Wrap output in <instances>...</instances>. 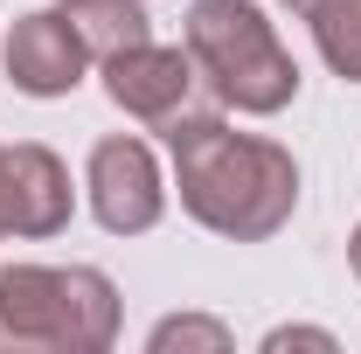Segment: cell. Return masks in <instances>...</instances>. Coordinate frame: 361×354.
<instances>
[{
    "mask_svg": "<svg viewBox=\"0 0 361 354\" xmlns=\"http://www.w3.org/2000/svg\"><path fill=\"white\" fill-rule=\"evenodd\" d=\"M174 146L180 209L229 243H264L299 209V160L257 133H229L216 111H174L167 118Z\"/></svg>",
    "mask_w": 361,
    "mask_h": 354,
    "instance_id": "1",
    "label": "cell"
},
{
    "mask_svg": "<svg viewBox=\"0 0 361 354\" xmlns=\"http://www.w3.org/2000/svg\"><path fill=\"white\" fill-rule=\"evenodd\" d=\"M118 341V285L97 264H7L0 271V348L104 354Z\"/></svg>",
    "mask_w": 361,
    "mask_h": 354,
    "instance_id": "2",
    "label": "cell"
},
{
    "mask_svg": "<svg viewBox=\"0 0 361 354\" xmlns=\"http://www.w3.org/2000/svg\"><path fill=\"white\" fill-rule=\"evenodd\" d=\"M188 56L216 84V97L250 118H271L299 97V63L278 42V28L264 21L257 0H195L188 7Z\"/></svg>",
    "mask_w": 361,
    "mask_h": 354,
    "instance_id": "3",
    "label": "cell"
},
{
    "mask_svg": "<svg viewBox=\"0 0 361 354\" xmlns=\"http://www.w3.org/2000/svg\"><path fill=\"white\" fill-rule=\"evenodd\" d=\"M167 209V188L153 167V146L146 139H97L90 146V216L104 222L111 236H146Z\"/></svg>",
    "mask_w": 361,
    "mask_h": 354,
    "instance_id": "4",
    "label": "cell"
},
{
    "mask_svg": "<svg viewBox=\"0 0 361 354\" xmlns=\"http://www.w3.org/2000/svg\"><path fill=\"white\" fill-rule=\"evenodd\" d=\"M7 77H14V90H28V97H70V90L84 84V63L90 49L77 42V28L56 14V7H42V14H21L14 28H7Z\"/></svg>",
    "mask_w": 361,
    "mask_h": 354,
    "instance_id": "5",
    "label": "cell"
},
{
    "mask_svg": "<svg viewBox=\"0 0 361 354\" xmlns=\"http://www.w3.org/2000/svg\"><path fill=\"white\" fill-rule=\"evenodd\" d=\"M104 90L118 111L167 126L174 111H188V90H195V56L188 49H160V42H133L118 56H104Z\"/></svg>",
    "mask_w": 361,
    "mask_h": 354,
    "instance_id": "6",
    "label": "cell"
},
{
    "mask_svg": "<svg viewBox=\"0 0 361 354\" xmlns=\"http://www.w3.org/2000/svg\"><path fill=\"white\" fill-rule=\"evenodd\" d=\"M0 195L14 236H63L70 229V174L49 146H0Z\"/></svg>",
    "mask_w": 361,
    "mask_h": 354,
    "instance_id": "7",
    "label": "cell"
},
{
    "mask_svg": "<svg viewBox=\"0 0 361 354\" xmlns=\"http://www.w3.org/2000/svg\"><path fill=\"white\" fill-rule=\"evenodd\" d=\"M56 14L77 28V42L104 63V56H118V49L133 42H153L146 28H153V14H146V0H56Z\"/></svg>",
    "mask_w": 361,
    "mask_h": 354,
    "instance_id": "8",
    "label": "cell"
},
{
    "mask_svg": "<svg viewBox=\"0 0 361 354\" xmlns=\"http://www.w3.org/2000/svg\"><path fill=\"white\" fill-rule=\"evenodd\" d=\"M306 21H313V42L326 56V70L361 84V0H319Z\"/></svg>",
    "mask_w": 361,
    "mask_h": 354,
    "instance_id": "9",
    "label": "cell"
},
{
    "mask_svg": "<svg viewBox=\"0 0 361 354\" xmlns=\"http://www.w3.org/2000/svg\"><path fill=\"white\" fill-rule=\"evenodd\" d=\"M146 348H153V354H174V348H209V354H223V348H229V326H223V319H195V312H188V319H160Z\"/></svg>",
    "mask_w": 361,
    "mask_h": 354,
    "instance_id": "10",
    "label": "cell"
},
{
    "mask_svg": "<svg viewBox=\"0 0 361 354\" xmlns=\"http://www.w3.org/2000/svg\"><path fill=\"white\" fill-rule=\"evenodd\" d=\"M264 348H271V354H285V348H319V354H334V334H319V326H278V334H264Z\"/></svg>",
    "mask_w": 361,
    "mask_h": 354,
    "instance_id": "11",
    "label": "cell"
},
{
    "mask_svg": "<svg viewBox=\"0 0 361 354\" xmlns=\"http://www.w3.org/2000/svg\"><path fill=\"white\" fill-rule=\"evenodd\" d=\"M278 7H292V14H313L319 0H278Z\"/></svg>",
    "mask_w": 361,
    "mask_h": 354,
    "instance_id": "12",
    "label": "cell"
},
{
    "mask_svg": "<svg viewBox=\"0 0 361 354\" xmlns=\"http://www.w3.org/2000/svg\"><path fill=\"white\" fill-rule=\"evenodd\" d=\"M348 257H355V278H361V229H355V243H348Z\"/></svg>",
    "mask_w": 361,
    "mask_h": 354,
    "instance_id": "13",
    "label": "cell"
},
{
    "mask_svg": "<svg viewBox=\"0 0 361 354\" xmlns=\"http://www.w3.org/2000/svg\"><path fill=\"white\" fill-rule=\"evenodd\" d=\"M0 236H7V195H0Z\"/></svg>",
    "mask_w": 361,
    "mask_h": 354,
    "instance_id": "14",
    "label": "cell"
}]
</instances>
